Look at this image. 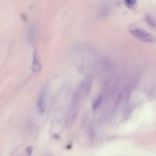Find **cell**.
<instances>
[{"label":"cell","instance_id":"cell-4","mask_svg":"<svg viewBox=\"0 0 156 156\" xmlns=\"http://www.w3.org/2000/svg\"><path fill=\"white\" fill-rule=\"evenodd\" d=\"M41 69V64L40 62V60H38V58L35 53L34 54L32 63V69L34 72L37 73Z\"/></svg>","mask_w":156,"mask_h":156},{"label":"cell","instance_id":"cell-3","mask_svg":"<svg viewBox=\"0 0 156 156\" xmlns=\"http://www.w3.org/2000/svg\"><path fill=\"white\" fill-rule=\"evenodd\" d=\"M92 84L91 79L90 77H86L81 83V89L85 93H88Z\"/></svg>","mask_w":156,"mask_h":156},{"label":"cell","instance_id":"cell-7","mask_svg":"<svg viewBox=\"0 0 156 156\" xmlns=\"http://www.w3.org/2000/svg\"><path fill=\"white\" fill-rule=\"evenodd\" d=\"M124 3H125L127 7L132 8L136 5V1H132V0H126V1H124Z\"/></svg>","mask_w":156,"mask_h":156},{"label":"cell","instance_id":"cell-1","mask_svg":"<svg viewBox=\"0 0 156 156\" xmlns=\"http://www.w3.org/2000/svg\"><path fill=\"white\" fill-rule=\"evenodd\" d=\"M129 32L133 37L143 41L147 43H154L155 41V37L143 28H132L129 29Z\"/></svg>","mask_w":156,"mask_h":156},{"label":"cell","instance_id":"cell-2","mask_svg":"<svg viewBox=\"0 0 156 156\" xmlns=\"http://www.w3.org/2000/svg\"><path fill=\"white\" fill-rule=\"evenodd\" d=\"M46 101H47V90L46 88L40 93L37 101V110L40 115H43L45 112L46 108Z\"/></svg>","mask_w":156,"mask_h":156},{"label":"cell","instance_id":"cell-5","mask_svg":"<svg viewBox=\"0 0 156 156\" xmlns=\"http://www.w3.org/2000/svg\"><path fill=\"white\" fill-rule=\"evenodd\" d=\"M144 21L150 26H151L152 27H154V28L156 27V23H155V20H154V18H152V16L151 15H149V14L145 15Z\"/></svg>","mask_w":156,"mask_h":156},{"label":"cell","instance_id":"cell-8","mask_svg":"<svg viewBox=\"0 0 156 156\" xmlns=\"http://www.w3.org/2000/svg\"><path fill=\"white\" fill-rule=\"evenodd\" d=\"M32 147H28L27 149H26V152H27V154L29 155H30V154H31V153H32Z\"/></svg>","mask_w":156,"mask_h":156},{"label":"cell","instance_id":"cell-6","mask_svg":"<svg viewBox=\"0 0 156 156\" xmlns=\"http://www.w3.org/2000/svg\"><path fill=\"white\" fill-rule=\"evenodd\" d=\"M102 96L101 95H100L98 97H97L94 99V101L93 102V104H92L93 108V109L97 108L99 106V105L101 104V103L102 102Z\"/></svg>","mask_w":156,"mask_h":156}]
</instances>
